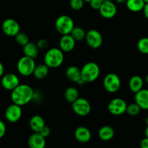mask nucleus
Here are the masks:
<instances>
[{
    "mask_svg": "<svg viewBox=\"0 0 148 148\" xmlns=\"http://www.w3.org/2000/svg\"><path fill=\"white\" fill-rule=\"evenodd\" d=\"M34 98L33 88L26 84H20L11 92V100L13 103L23 106L28 104Z\"/></svg>",
    "mask_w": 148,
    "mask_h": 148,
    "instance_id": "1",
    "label": "nucleus"
},
{
    "mask_svg": "<svg viewBox=\"0 0 148 148\" xmlns=\"http://www.w3.org/2000/svg\"><path fill=\"white\" fill-rule=\"evenodd\" d=\"M64 56V52L59 48H52L45 53L43 62L49 68H58L63 64Z\"/></svg>",
    "mask_w": 148,
    "mask_h": 148,
    "instance_id": "2",
    "label": "nucleus"
},
{
    "mask_svg": "<svg viewBox=\"0 0 148 148\" xmlns=\"http://www.w3.org/2000/svg\"><path fill=\"white\" fill-rule=\"evenodd\" d=\"M100 67L95 62H88L81 69L82 79L86 82H92L99 77Z\"/></svg>",
    "mask_w": 148,
    "mask_h": 148,
    "instance_id": "3",
    "label": "nucleus"
},
{
    "mask_svg": "<svg viewBox=\"0 0 148 148\" xmlns=\"http://www.w3.org/2000/svg\"><path fill=\"white\" fill-rule=\"evenodd\" d=\"M36 66L35 59L27 56H22L17 64V72L24 77H28L33 75Z\"/></svg>",
    "mask_w": 148,
    "mask_h": 148,
    "instance_id": "4",
    "label": "nucleus"
},
{
    "mask_svg": "<svg viewBox=\"0 0 148 148\" xmlns=\"http://www.w3.org/2000/svg\"><path fill=\"white\" fill-rule=\"evenodd\" d=\"M75 27V23L72 17L66 14L59 16L55 22L56 30L62 36L70 34Z\"/></svg>",
    "mask_w": 148,
    "mask_h": 148,
    "instance_id": "5",
    "label": "nucleus"
},
{
    "mask_svg": "<svg viewBox=\"0 0 148 148\" xmlns=\"http://www.w3.org/2000/svg\"><path fill=\"white\" fill-rule=\"evenodd\" d=\"M103 87L110 93H115L121 88V79L115 73H110L106 75L103 79Z\"/></svg>",
    "mask_w": 148,
    "mask_h": 148,
    "instance_id": "6",
    "label": "nucleus"
},
{
    "mask_svg": "<svg viewBox=\"0 0 148 148\" xmlns=\"http://www.w3.org/2000/svg\"><path fill=\"white\" fill-rule=\"evenodd\" d=\"M74 112L79 116H86L90 113L91 106L88 100L83 98H78L72 103Z\"/></svg>",
    "mask_w": 148,
    "mask_h": 148,
    "instance_id": "7",
    "label": "nucleus"
},
{
    "mask_svg": "<svg viewBox=\"0 0 148 148\" xmlns=\"http://www.w3.org/2000/svg\"><path fill=\"white\" fill-rule=\"evenodd\" d=\"M127 103L124 99L119 98L111 100L108 106V110L112 115L121 116L127 111Z\"/></svg>",
    "mask_w": 148,
    "mask_h": 148,
    "instance_id": "8",
    "label": "nucleus"
},
{
    "mask_svg": "<svg viewBox=\"0 0 148 148\" xmlns=\"http://www.w3.org/2000/svg\"><path fill=\"white\" fill-rule=\"evenodd\" d=\"M1 29L3 33L10 37H15L20 32V27L18 22L12 18L4 20L1 24Z\"/></svg>",
    "mask_w": 148,
    "mask_h": 148,
    "instance_id": "9",
    "label": "nucleus"
},
{
    "mask_svg": "<svg viewBox=\"0 0 148 148\" xmlns=\"http://www.w3.org/2000/svg\"><path fill=\"white\" fill-rule=\"evenodd\" d=\"M85 40L89 47L96 49L102 46L103 39L102 35L99 31L95 29H92L86 33Z\"/></svg>",
    "mask_w": 148,
    "mask_h": 148,
    "instance_id": "10",
    "label": "nucleus"
},
{
    "mask_svg": "<svg viewBox=\"0 0 148 148\" xmlns=\"http://www.w3.org/2000/svg\"><path fill=\"white\" fill-rule=\"evenodd\" d=\"M23 116V110L20 106L12 103L5 110L4 116L10 123H16L21 119Z\"/></svg>",
    "mask_w": 148,
    "mask_h": 148,
    "instance_id": "11",
    "label": "nucleus"
},
{
    "mask_svg": "<svg viewBox=\"0 0 148 148\" xmlns=\"http://www.w3.org/2000/svg\"><path fill=\"white\" fill-rule=\"evenodd\" d=\"M1 85L7 90L12 91L20 85L18 76L14 73L4 74L1 78Z\"/></svg>",
    "mask_w": 148,
    "mask_h": 148,
    "instance_id": "12",
    "label": "nucleus"
},
{
    "mask_svg": "<svg viewBox=\"0 0 148 148\" xmlns=\"http://www.w3.org/2000/svg\"><path fill=\"white\" fill-rule=\"evenodd\" d=\"M99 12L103 18L111 19L117 12V7L113 1H104L99 9Z\"/></svg>",
    "mask_w": 148,
    "mask_h": 148,
    "instance_id": "13",
    "label": "nucleus"
},
{
    "mask_svg": "<svg viewBox=\"0 0 148 148\" xmlns=\"http://www.w3.org/2000/svg\"><path fill=\"white\" fill-rule=\"evenodd\" d=\"M76 45V40L70 34L64 35L61 37L59 40V49L64 53L70 52L75 49Z\"/></svg>",
    "mask_w": 148,
    "mask_h": 148,
    "instance_id": "14",
    "label": "nucleus"
},
{
    "mask_svg": "<svg viewBox=\"0 0 148 148\" xmlns=\"http://www.w3.org/2000/svg\"><path fill=\"white\" fill-rule=\"evenodd\" d=\"M27 144L29 148H45L46 145V138L39 132H34L29 137Z\"/></svg>",
    "mask_w": 148,
    "mask_h": 148,
    "instance_id": "15",
    "label": "nucleus"
},
{
    "mask_svg": "<svg viewBox=\"0 0 148 148\" xmlns=\"http://www.w3.org/2000/svg\"><path fill=\"white\" fill-rule=\"evenodd\" d=\"M75 137L81 143H86L91 139V132L87 127H79L75 130Z\"/></svg>",
    "mask_w": 148,
    "mask_h": 148,
    "instance_id": "16",
    "label": "nucleus"
},
{
    "mask_svg": "<svg viewBox=\"0 0 148 148\" xmlns=\"http://www.w3.org/2000/svg\"><path fill=\"white\" fill-rule=\"evenodd\" d=\"M135 103L141 109L148 110V89H142L135 93Z\"/></svg>",
    "mask_w": 148,
    "mask_h": 148,
    "instance_id": "17",
    "label": "nucleus"
},
{
    "mask_svg": "<svg viewBox=\"0 0 148 148\" xmlns=\"http://www.w3.org/2000/svg\"><path fill=\"white\" fill-rule=\"evenodd\" d=\"M143 85H144V81L140 76L134 75L130 78L129 82V88L130 90L134 93H137L143 89Z\"/></svg>",
    "mask_w": 148,
    "mask_h": 148,
    "instance_id": "18",
    "label": "nucleus"
},
{
    "mask_svg": "<svg viewBox=\"0 0 148 148\" xmlns=\"http://www.w3.org/2000/svg\"><path fill=\"white\" fill-rule=\"evenodd\" d=\"M29 125L34 132H40L46 124L43 117L39 115H34L30 118Z\"/></svg>",
    "mask_w": 148,
    "mask_h": 148,
    "instance_id": "19",
    "label": "nucleus"
},
{
    "mask_svg": "<svg viewBox=\"0 0 148 148\" xmlns=\"http://www.w3.org/2000/svg\"><path fill=\"white\" fill-rule=\"evenodd\" d=\"M66 76L72 82L77 83L81 79V69L76 66H70L66 69Z\"/></svg>",
    "mask_w": 148,
    "mask_h": 148,
    "instance_id": "20",
    "label": "nucleus"
},
{
    "mask_svg": "<svg viewBox=\"0 0 148 148\" xmlns=\"http://www.w3.org/2000/svg\"><path fill=\"white\" fill-rule=\"evenodd\" d=\"M114 130L110 126H103L98 131V137L103 141H109L114 137Z\"/></svg>",
    "mask_w": 148,
    "mask_h": 148,
    "instance_id": "21",
    "label": "nucleus"
},
{
    "mask_svg": "<svg viewBox=\"0 0 148 148\" xmlns=\"http://www.w3.org/2000/svg\"><path fill=\"white\" fill-rule=\"evenodd\" d=\"M125 4L127 9L132 12L143 11L145 5V2L143 0H127Z\"/></svg>",
    "mask_w": 148,
    "mask_h": 148,
    "instance_id": "22",
    "label": "nucleus"
},
{
    "mask_svg": "<svg viewBox=\"0 0 148 148\" xmlns=\"http://www.w3.org/2000/svg\"><path fill=\"white\" fill-rule=\"evenodd\" d=\"M40 49L38 47L37 44L32 42H29L27 45L23 46V53L25 56H29L33 59H36L38 56Z\"/></svg>",
    "mask_w": 148,
    "mask_h": 148,
    "instance_id": "23",
    "label": "nucleus"
},
{
    "mask_svg": "<svg viewBox=\"0 0 148 148\" xmlns=\"http://www.w3.org/2000/svg\"><path fill=\"white\" fill-rule=\"evenodd\" d=\"M49 70V67L47 65L45 64L38 65V66H36V69H35L33 75H34V77L36 79H43L48 75Z\"/></svg>",
    "mask_w": 148,
    "mask_h": 148,
    "instance_id": "24",
    "label": "nucleus"
},
{
    "mask_svg": "<svg viewBox=\"0 0 148 148\" xmlns=\"http://www.w3.org/2000/svg\"><path fill=\"white\" fill-rule=\"evenodd\" d=\"M64 98L68 103H72L79 98V92L75 87H69L65 90Z\"/></svg>",
    "mask_w": 148,
    "mask_h": 148,
    "instance_id": "25",
    "label": "nucleus"
},
{
    "mask_svg": "<svg viewBox=\"0 0 148 148\" xmlns=\"http://www.w3.org/2000/svg\"><path fill=\"white\" fill-rule=\"evenodd\" d=\"M71 36L74 38L76 41H80V40L85 39L86 36V32L83 28L80 27H75L70 33Z\"/></svg>",
    "mask_w": 148,
    "mask_h": 148,
    "instance_id": "26",
    "label": "nucleus"
},
{
    "mask_svg": "<svg viewBox=\"0 0 148 148\" xmlns=\"http://www.w3.org/2000/svg\"><path fill=\"white\" fill-rule=\"evenodd\" d=\"M137 49L144 54H148V38H142L137 42Z\"/></svg>",
    "mask_w": 148,
    "mask_h": 148,
    "instance_id": "27",
    "label": "nucleus"
},
{
    "mask_svg": "<svg viewBox=\"0 0 148 148\" xmlns=\"http://www.w3.org/2000/svg\"><path fill=\"white\" fill-rule=\"evenodd\" d=\"M140 111H141V108L139 106L138 104H137L136 103H133L127 106L126 112L131 116H136L140 114Z\"/></svg>",
    "mask_w": 148,
    "mask_h": 148,
    "instance_id": "28",
    "label": "nucleus"
},
{
    "mask_svg": "<svg viewBox=\"0 0 148 148\" xmlns=\"http://www.w3.org/2000/svg\"><path fill=\"white\" fill-rule=\"evenodd\" d=\"M14 38H15L16 42L21 46H25L30 42L28 36L23 32H20Z\"/></svg>",
    "mask_w": 148,
    "mask_h": 148,
    "instance_id": "29",
    "label": "nucleus"
},
{
    "mask_svg": "<svg viewBox=\"0 0 148 148\" xmlns=\"http://www.w3.org/2000/svg\"><path fill=\"white\" fill-rule=\"evenodd\" d=\"M84 3V0H69V5L71 8L75 11L80 10L83 7Z\"/></svg>",
    "mask_w": 148,
    "mask_h": 148,
    "instance_id": "30",
    "label": "nucleus"
},
{
    "mask_svg": "<svg viewBox=\"0 0 148 148\" xmlns=\"http://www.w3.org/2000/svg\"><path fill=\"white\" fill-rule=\"evenodd\" d=\"M104 0H92V1L90 2V5L92 7L93 10H99V9L101 8V5L103 3Z\"/></svg>",
    "mask_w": 148,
    "mask_h": 148,
    "instance_id": "31",
    "label": "nucleus"
},
{
    "mask_svg": "<svg viewBox=\"0 0 148 148\" xmlns=\"http://www.w3.org/2000/svg\"><path fill=\"white\" fill-rule=\"evenodd\" d=\"M37 46L40 50H44V49H47L49 46V41L46 39H40V40L38 41Z\"/></svg>",
    "mask_w": 148,
    "mask_h": 148,
    "instance_id": "32",
    "label": "nucleus"
},
{
    "mask_svg": "<svg viewBox=\"0 0 148 148\" xmlns=\"http://www.w3.org/2000/svg\"><path fill=\"white\" fill-rule=\"evenodd\" d=\"M40 134H41L43 137H44L45 138H46V137H49V135H50L51 134V129L49 128L48 126H46L45 125L44 127H43V129H42L40 131Z\"/></svg>",
    "mask_w": 148,
    "mask_h": 148,
    "instance_id": "33",
    "label": "nucleus"
},
{
    "mask_svg": "<svg viewBox=\"0 0 148 148\" xmlns=\"http://www.w3.org/2000/svg\"><path fill=\"white\" fill-rule=\"evenodd\" d=\"M6 131H7V127H6L4 121L0 120V139L4 137L6 134Z\"/></svg>",
    "mask_w": 148,
    "mask_h": 148,
    "instance_id": "34",
    "label": "nucleus"
},
{
    "mask_svg": "<svg viewBox=\"0 0 148 148\" xmlns=\"http://www.w3.org/2000/svg\"><path fill=\"white\" fill-rule=\"evenodd\" d=\"M140 147L141 148H148V137H145L143 139L140 143Z\"/></svg>",
    "mask_w": 148,
    "mask_h": 148,
    "instance_id": "35",
    "label": "nucleus"
},
{
    "mask_svg": "<svg viewBox=\"0 0 148 148\" xmlns=\"http://www.w3.org/2000/svg\"><path fill=\"white\" fill-rule=\"evenodd\" d=\"M4 75V65H3L2 62H0V78H1V77Z\"/></svg>",
    "mask_w": 148,
    "mask_h": 148,
    "instance_id": "36",
    "label": "nucleus"
},
{
    "mask_svg": "<svg viewBox=\"0 0 148 148\" xmlns=\"http://www.w3.org/2000/svg\"><path fill=\"white\" fill-rule=\"evenodd\" d=\"M143 12H144L145 16L146 18L148 20V3L145 4L144 7V10H143Z\"/></svg>",
    "mask_w": 148,
    "mask_h": 148,
    "instance_id": "37",
    "label": "nucleus"
},
{
    "mask_svg": "<svg viewBox=\"0 0 148 148\" xmlns=\"http://www.w3.org/2000/svg\"><path fill=\"white\" fill-rule=\"evenodd\" d=\"M115 1L118 4H123V3H126L127 0H115Z\"/></svg>",
    "mask_w": 148,
    "mask_h": 148,
    "instance_id": "38",
    "label": "nucleus"
},
{
    "mask_svg": "<svg viewBox=\"0 0 148 148\" xmlns=\"http://www.w3.org/2000/svg\"><path fill=\"white\" fill-rule=\"evenodd\" d=\"M145 137H148V126H147L145 129Z\"/></svg>",
    "mask_w": 148,
    "mask_h": 148,
    "instance_id": "39",
    "label": "nucleus"
},
{
    "mask_svg": "<svg viewBox=\"0 0 148 148\" xmlns=\"http://www.w3.org/2000/svg\"><path fill=\"white\" fill-rule=\"evenodd\" d=\"M145 81H146V82H147V83L148 84V74H147V76H146V77H145Z\"/></svg>",
    "mask_w": 148,
    "mask_h": 148,
    "instance_id": "40",
    "label": "nucleus"
},
{
    "mask_svg": "<svg viewBox=\"0 0 148 148\" xmlns=\"http://www.w3.org/2000/svg\"><path fill=\"white\" fill-rule=\"evenodd\" d=\"M84 1H85V2H88V3H90V2L91 1H92V0H84Z\"/></svg>",
    "mask_w": 148,
    "mask_h": 148,
    "instance_id": "41",
    "label": "nucleus"
},
{
    "mask_svg": "<svg viewBox=\"0 0 148 148\" xmlns=\"http://www.w3.org/2000/svg\"><path fill=\"white\" fill-rule=\"evenodd\" d=\"M145 122H146V124H147V126H148V116L147 117V118H146Z\"/></svg>",
    "mask_w": 148,
    "mask_h": 148,
    "instance_id": "42",
    "label": "nucleus"
},
{
    "mask_svg": "<svg viewBox=\"0 0 148 148\" xmlns=\"http://www.w3.org/2000/svg\"><path fill=\"white\" fill-rule=\"evenodd\" d=\"M143 1L145 2V4H147V3H148V0H143Z\"/></svg>",
    "mask_w": 148,
    "mask_h": 148,
    "instance_id": "43",
    "label": "nucleus"
},
{
    "mask_svg": "<svg viewBox=\"0 0 148 148\" xmlns=\"http://www.w3.org/2000/svg\"><path fill=\"white\" fill-rule=\"evenodd\" d=\"M104 1H114V0H104Z\"/></svg>",
    "mask_w": 148,
    "mask_h": 148,
    "instance_id": "44",
    "label": "nucleus"
}]
</instances>
